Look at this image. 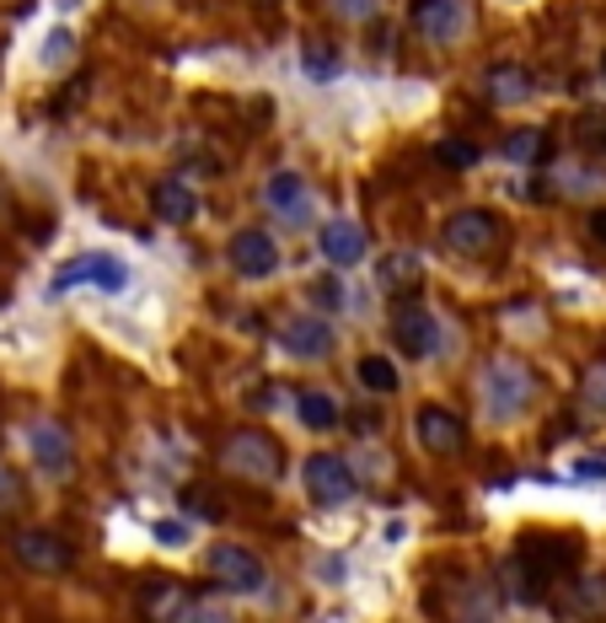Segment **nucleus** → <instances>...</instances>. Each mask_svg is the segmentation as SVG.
<instances>
[{
    "label": "nucleus",
    "instance_id": "f257e3e1",
    "mask_svg": "<svg viewBox=\"0 0 606 623\" xmlns=\"http://www.w3.org/2000/svg\"><path fill=\"white\" fill-rule=\"evenodd\" d=\"M580 554L574 538H552V532H526L510 560H504V597L510 602H543L552 591V580L569 575V564Z\"/></svg>",
    "mask_w": 606,
    "mask_h": 623
},
{
    "label": "nucleus",
    "instance_id": "f03ea898",
    "mask_svg": "<svg viewBox=\"0 0 606 623\" xmlns=\"http://www.w3.org/2000/svg\"><path fill=\"white\" fill-rule=\"evenodd\" d=\"M532 392H537L532 372L521 361H510V355L488 361L484 372H478V398H484L488 420H521L532 409Z\"/></svg>",
    "mask_w": 606,
    "mask_h": 623
},
{
    "label": "nucleus",
    "instance_id": "7ed1b4c3",
    "mask_svg": "<svg viewBox=\"0 0 606 623\" xmlns=\"http://www.w3.org/2000/svg\"><path fill=\"white\" fill-rule=\"evenodd\" d=\"M221 473H231L242 484H274L285 473V451H280V440L263 436V431H237L221 446Z\"/></svg>",
    "mask_w": 606,
    "mask_h": 623
},
{
    "label": "nucleus",
    "instance_id": "20e7f679",
    "mask_svg": "<svg viewBox=\"0 0 606 623\" xmlns=\"http://www.w3.org/2000/svg\"><path fill=\"white\" fill-rule=\"evenodd\" d=\"M504 221L494 210H456L445 221V248L462 252V258H499L504 252Z\"/></svg>",
    "mask_w": 606,
    "mask_h": 623
},
{
    "label": "nucleus",
    "instance_id": "39448f33",
    "mask_svg": "<svg viewBox=\"0 0 606 623\" xmlns=\"http://www.w3.org/2000/svg\"><path fill=\"white\" fill-rule=\"evenodd\" d=\"M408 16H414V33H419L425 44L451 49V44H462L467 27H473V0H414Z\"/></svg>",
    "mask_w": 606,
    "mask_h": 623
},
{
    "label": "nucleus",
    "instance_id": "423d86ee",
    "mask_svg": "<svg viewBox=\"0 0 606 623\" xmlns=\"http://www.w3.org/2000/svg\"><path fill=\"white\" fill-rule=\"evenodd\" d=\"M210 580H215L221 591L252 597V591H263L269 569H263V560H258L252 549H242V543H215V549H210Z\"/></svg>",
    "mask_w": 606,
    "mask_h": 623
},
{
    "label": "nucleus",
    "instance_id": "0eeeda50",
    "mask_svg": "<svg viewBox=\"0 0 606 623\" xmlns=\"http://www.w3.org/2000/svg\"><path fill=\"white\" fill-rule=\"evenodd\" d=\"M301 479H306V495L317 499V505H349V499L360 495V479H355V468H349L344 457H333V451H317V457H306Z\"/></svg>",
    "mask_w": 606,
    "mask_h": 623
},
{
    "label": "nucleus",
    "instance_id": "6e6552de",
    "mask_svg": "<svg viewBox=\"0 0 606 623\" xmlns=\"http://www.w3.org/2000/svg\"><path fill=\"white\" fill-rule=\"evenodd\" d=\"M11 554H16L22 569H33V575H64L75 564V549L64 543L60 532H49V527H22L11 538Z\"/></svg>",
    "mask_w": 606,
    "mask_h": 623
},
{
    "label": "nucleus",
    "instance_id": "1a4fd4ad",
    "mask_svg": "<svg viewBox=\"0 0 606 623\" xmlns=\"http://www.w3.org/2000/svg\"><path fill=\"white\" fill-rule=\"evenodd\" d=\"M392 344H397V355H408V361H429V355L440 350V322H435V312L419 307V302H403V307L392 312Z\"/></svg>",
    "mask_w": 606,
    "mask_h": 623
},
{
    "label": "nucleus",
    "instance_id": "9d476101",
    "mask_svg": "<svg viewBox=\"0 0 606 623\" xmlns=\"http://www.w3.org/2000/svg\"><path fill=\"white\" fill-rule=\"evenodd\" d=\"M414 436L425 451L435 457H462L467 451V425H462V414H451V409H440V403H425L419 414H414Z\"/></svg>",
    "mask_w": 606,
    "mask_h": 623
},
{
    "label": "nucleus",
    "instance_id": "9b49d317",
    "mask_svg": "<svg viewBox=\"0 0 606 623\" xmlns=\"http://www.w3.org/2000/svg\"><path fill=\"white\" fill-rule=\"evenodd\" d=\"M280 350L296 361H328L333 355V322H322L317 312H296L280 322Z\"/></svg>",
    "mask_w": 606,
    "mask_h": 623
},
{
    "label": "nucleus",
    "instance_id": "f8f14e48",
    "mask_svg": "<svg viewBox=\"0 0 606 623\" xmlns=\"http://www.w3.org/2000/svg\"><path fill=\"white\" fill-rule=\"evenodd\" d=\"M86 280L103 285V291H123L129 285V269H123V258H114V252H75L60 274H55V291L86 285Z\"/></svg>",
    "mask_w": 606,
    "mask_h": 623
},
{
    "label": "nucleus",
    "instance_id": "ddd939ff",
    "mask_svg": "<svg viewBox=\"0 0 606 623\" xmlns=\"http://www.w3.org/2000/svg\"><path fill=\"white\" fill-rule=\"evenodd\" d=\"M231 269L242 274V280H269V274H280V243L263 232V226H247L231 237Z\"/></svg>",
    "mask_w": 606,
    "mask_h": 623
},
{
    "label": "nucleus",
    "instance_id": "4468645a",
    "mask_svg": "<svg viewBox=\"0 0 606 623\" xmlns=\"http://www.w3.org/2000/svg\"><path fill=\"white\" fill-rule=\"evenodd\" d=\"M376 285H381L392 302H414V296L425 291V263H419V252H387V258L376 263Z\"/></svg>",
    "mask_w": 606,
    "mask_h": 623
},
{
    "label": "nucleus",
    "instance_id": "2eb2a0df",
    "mask_svg": "<svg viewBox=\"0 0 606 623\" xmlns=\"http://www.w3.org/2000/svg\"><path fill=\"white\" fill-rule=\"evenodd\" d=\"M188 608H193V597H188V586H178V580H151V586L140 591L145 623H182Z\"/></svg>",
    "mask_w": 606,
    "mask_h": 623
},
{
    "label": "nucleus",
    "instance_id": "dca6fc26",
    "mask_svg": "<svg viewBox=\"0 0 606 623\" xmlns=\"http://www.w3.org/2000/svg\"><path fill=\"white\" fill-rule=\"evenodd\" d=\"M484 92L488 103H499V108H510V103H532V92H537V75L526 70V64H488L484 75Z\"/></svg>",
    "mask_w": 606,
    "mask_h": 623
},
{
    "label": "nucleus",
    "instance_id": "f3484780",
    "mask_svg": "<svg viewBox=\"0 0 606 623\" xmlns=\"http://www.w3.org/2000/svg\"><path fill=\"white\" fill-rule=\"evenodd\" d=\"M27 451H33V462H38L44 473H55V479H64L70 462H75L70 436H64L60 425H33V431H27Z\"/></svg>",
    "mask_w": 606,
    "mask_h": 623
},
{
    "label": "nucleus",
    "instance_id": "a211bd4d",
    "mask_svg": "<svg viewBox=\"0 0 606 623\" xmlns=\"http://www.w3.org/2000/svg\"><path fill=\"white\" fill-rule=\"evenodd\" d=\"M365 226L355 221H328L322 226V252H328V263H338V269H349V263H360L365 258Z\"/></svg>",
    "mask_w": 606,
    "mask_h": 623
},
{
    "label": "nucleus",
    "instance_id": "6ab92c4d",
    "mask_svg": "<svg viewBox=\"0 0 606 623\" xmlns=\"http://www.w3.org/2000/svg\"><path fill=\"white\" fill-rule=\"evenodd\" d=\"M151 204H156V215H162L167 226H188V221L199 215V193L182 184V178H162L156 193H151Z\"/></svg>",
    "mask_w": 606,
    "mask_h": 623
},
{
    "label": "nucleus",
    "instance_id": "aec40b11",
    "mask_svg": "<svg viewBox=\"0 0 606 623\" xmlns=\"http://www.w3.org/2000/svg\"><path fill=\"white\" fill-rule=\"evenodd\" d=\"M263 204L269 210H280V215H306L311 210V193L296 173H274L269 184H263Z\"/></svg>",
    "mask_w": 606,
    "mask_h": 623
},
{
    "label": "nucleus",
    "instance_id": "412c9836",
    "mask_svg": "<svg viewBox=\"0 0 606 623\" xmlns=\"http://www.w3.org/2000/svg\"><path fill=\"white\" fill-rule=\"evenodd\" d=\"M569 602H574V613H580V619H602V613H606V575H574Z\"/></svg>",
    "mask_w": 606,
    "mask_h": 623
},
{
    "label": "nucleus",
    "instance_id": "4be33fe9",
    "mask_svg": "<svg viewBox=\"0 0 606 623\" xmlns=\"http://www.w3.org/2000/svg\"><path fill=\"white\" fill-rule=\"evenodd\" d=\"M504 156L510 162H547L552 156V140H547V129H515L504 140Z\"/></svg>",
    "mask_w": 606,
    "mask_h": 623
},
{
    "label": "nucleus",
    "instance_id": "5701e85b",
    "mask_svg": "<svg viewBox=\"0 0 606 623\" xmlns=\"http://www.w3.org/2000/svg\"><path fill=\"white\" fill-rule=\"evenodd\" d=\"M574 145H580L585 156H606V108H585V114L574 119Z\"/></svg>",
    "mask_w": 606,
    "mask_h": 623
},
{
    "label": "nucleus",
    "instance_id": "b1692460",
    "mask_svg": "<svg viewBox=\"0 0 606 623\" xmlns=\"http://www.w3.org/2000/svg\"><path fill=\"white\" fill-rule=\"evenodd\" d=\"M478 140H462V134H451V140H435V162L440 167H451V173H467V167H478Z\"/></svg>",
    "mask_w": 606,
    "mask_h": 623
},
{
    "label": "nucleus",
    "instance_id": "393cba45",
    "mask_svg": "<svg viewBox=\"0 0 606 623\" xmlns=\"http://www.w3.org/2000/svg\"><path fill=\"white\" fill-rule=\"evenodd\" d=\"M296 414H301L306 431H333L338 425V403L328 392H306L301 403H296Z\"/></svg>",
    "mask_w": 606,
    "mask_h": 623
},
{
    "label": "nucleus",
    "instance_id": "a878e982",
    "mask_svg": "<svg viewBox=\"0 0 606 623\" xmlns=\"http://www.w3.org/2000/svg\"><path fill=\"white\" fill-rule=\"evenodd\" d=\"M360 381L370 387V392L392 398V392H397V366H392L387 355H365V361H360Z\"/></svg>",
    "mask_w": 606,
    "mask_h": 623
},
{
    "label": "nucleus",
    "instance_id": "bb28decb",
    "mask_svg": "<svg viewBox=\"0 0 606 623\" xmlns=\"http://www.w3.org/2000/svg\"><path fill=\"white\" fill-rule=\"evenodd\" d=\"M22 510H27V484L0 462V521H5V516H22Z\"/></svg>",
    "mask_w": 606,
    "mask_h": 623
},
{
    "label": "nucleus",
    "instance_id": "cd10ccee",
    "mask_svg": "<svg viewBox=\"0 0 606 623\" xmlns=\"http://www.w3.org/2000/svg\"><path fill=\"white\" fill-rule=\"evenodd\" d=\"M151 538H156L162 549H182V543L193 538V527H188L182 516H162V521H151Z\"/></svg>",
    "mask_w": 606,
    "mask_h": 623
},
{
    "label": "nucleus",
    "instance_id": "c85d7f7f",
    "mask_svg": "<svg viewBox=\"0 0 606 623\" xmlns=\"http://www.w3.org/2000/svg\"><path fill=\"white\" fill-rule=\"evenodd\" d=\"M328 11H333V16H344V22H376L381 0H328Z\"/></svg>",
    "mask_w": 606,
    "mask_h": 623
},
{
    "label": "nucleus",
    "instance_id": "c756f323",
    "mask_svg": "<svg viewBox=\"0 0 606 623\" xmlns=\"http://www.w3.org/2000/svg\"><path fill=\"white\" fill-rule=\"evenodd\" d=\"M70 49H75V33H70V27H55V33L44 38V64H64Z\"/></svg>",
    "mask_w": 606,
    "mask_h": 623
},
{
    "label": "nucleus",
    "instance_id": "7c9ffc66",
    "mask_svg": "<svg viewBox=\"0 0 606 623\" xmlns=\"http://www.w3.org/2000/svg\"><path fill=\"white\" fill-rule=\"evenodd\" d=\"M306 75H317V81H328V75H333V70H338V60H333V49H322V44H317V49H306Z\"/></svg>",
    "mask_w": 606,
    "mask_h": 623
},
{
    "label": "nucleus",
    "instance_id": "2f4dec72",
    "mask_svg": "<svg viewBox=\"0 0 606 623\" xmlns=\"http://www.w3.org/2000/svg\"><path fill=\"white\" fill-rule=\"evenodd\" d=\"M585 403L596 414H606V366H591V376H585Z\"/></svg>",
    "mask_w": 606,
    "mask_h": 623
},
{
    "label": "nucleus",
    "instance_id": "473e14b6",
    "mask_svg": "<svg viewBox=\"0 0 606 623\" xmlns=\"http://www.w3.org/2000/svg\"><path fill=\"white\" fill-rule=\"evenodd\" d=\"M574 479H606V462L602 457H580L574 462Z\"/></svg>",
    "mask_w": 606,
    "mask_h": 623
},
{
    "label": "nucleus",
    "instance_id": "72a5a7b5",
    "mask_svg": "<svg viewBox=\"0 0 606 623\" xmlns=\"http://www.w3.org/2000/svg\"><path fill=\"white\" fill-rule=\"evenodd\" d=\"M182 623H226V619H221L215 608H188V619Z\"/></svg>",
    "mask_w": 606,
    "mask_h": 623
},
{
    "label": "nucleus",
    "instance_id": "f704fd0d",
    "mask_svg": "<svg viewBox=\"0 0 606 623\" xmlns=\"http://www.w3.org/2000/svg\"><path fill=\"white\" fill-rule=\"evenodd\" d=\"M591 237L606 248V210H591Z\"/></svg>",
    "mask_w": 606,
    "mask_h": 623
},
{
    "label": "nucleus",
    "instance_id": "c9c22d12",
    "mask_svg": "<svg viewBox=\"0 0 606 623\" xmlns=\"http://www.w3.org/2000/svg\"><path fill=\"white\" fill-rule=\"evenodd\" d=\"M467 623H494V613H484V619H467Z\"/></svg>",
    "mask_w": 606,
    "mask_h": 623
},
{
    "label": "nucleus",
    "instance_id": "e433bc0d",
    "mask_svg": "<svg viewBox=\"0 0 606 623\" xmlns=\"http://www.w3.org/2000/svg\"><path fill=\"white\" fill-rule=\"evenodd\" d=\"M602 70H606V55H602Z\"/></svg>",
    "mask_w": 606,
    "mask_h": 623
}]
</instances>
